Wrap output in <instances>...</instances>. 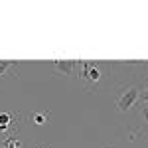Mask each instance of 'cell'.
I'll use <instances>...</instances> for the list:
<instances>
[{"label":"cell","instance_id":"6da1fadb","mask_svg":"<svg viewBox=\"0 0 148 148\" xmlns=\"http://www.w3.org/2000/svg\"><path fill=\"white\" fill-rule=\"evenodd\" d=\"M105 63L101 61H77V71H79V79L89 87V89H97L99 83L103 81L105 73Z\"/></svg>","mask_w":148,"mask_h":148},{"label":"cell","instance_id":"ba28073f","mask_svg":"<svg viewBox=\"0 0 148 148\" xmlns=\"http://www.w3.org/2000/svg\"><path fill=\"white\" fill-rule=\"evenodd\" d=\"M138 99H140L142 103H148V87H146V89H142V91H140V97H138Z\"/></svg>","mask_w":148,"mask_h":148},{"label":"cell","instance_id":"7a4b0ae2","mask_svg":"<svg viewBox=\"0 0 148 148\" xmlns=\"http://www.w3.org/2000/svg\"><path fill=\"white\" fill-rule=\"evenodd\" d=\"M138 97H140V89H138L136 85L126 87L125 91L121 93V97L116 99V109H119V113H128V111L134 107V103L138 101Z\"/></svg>","mask_w":148,"mask_h":148},{"label":"cell","instance_id":"277c9868","mask_svg":"<svg viewBox=\"0 0 148 148\" xmlns=\"http://www.w3.org/2000/svg\"><path fill=\"white\" fill-rule=\"evenodd\" d=\"M138 116H140V121H142V126L138 128L136 132H132V138L140 134V132H144L148 130V103H140V109H138Z\"/></svg>","mask_w":148,"mask_h":148},{"label":"cell","instance_id":"8992f818","mask_svg":"<svg viewBox=\"0 0 148 148\" xmlns=\"http://www.w3.org/2000/svg\"><path fill=\"white\" fill-rule=\"evenodd\" d=\"M14 71H18V63L16 61H0V77L14 75Z\"/></svg>","mask_w":148,"mask_h":148},{"label":"cell","instance_id":"52a82bcc","mask_svg":"<svg viewBox=\"0 0 148 148\" xmlns=\"http://www.w3.org/2000/svg\"><path fill=\"white\" fill-rule=\"evenodd\" d=\"M0 148H22V140L18 138V134L4 136V140L0 142Z\"/></svg>","mask_w":148,"mask_h":148},{"label":"cell","instance_id":"5b68a950","mask_svg":"<svg viewBox=\"0 0 148 148\" xmlns=\"http://www.w3.org/2000/svg\"><path fill=\"white\" fill-rule=\"evenodd\" d=\"M49 119H51V114L47 113V111H36V113L30 114V121H32L34 125H38V126L47 125V123H49Z\"/></svg>","mask_w":148,"mask_h":148},{"label":"cell","instance_id":"3957f363","mask_svg":"<svg viewBox=\"0 0 148 148\" xmlns=\"http://www.w3.org/2000/svg\"><path fill=\"white\" fill-rule=\"evenodd\" d=\"M53 71H56V75H75L77 61H73V59H56L53 61Z\"/></svg>","mask_w":148,"mask_h":148}]
</instances>
